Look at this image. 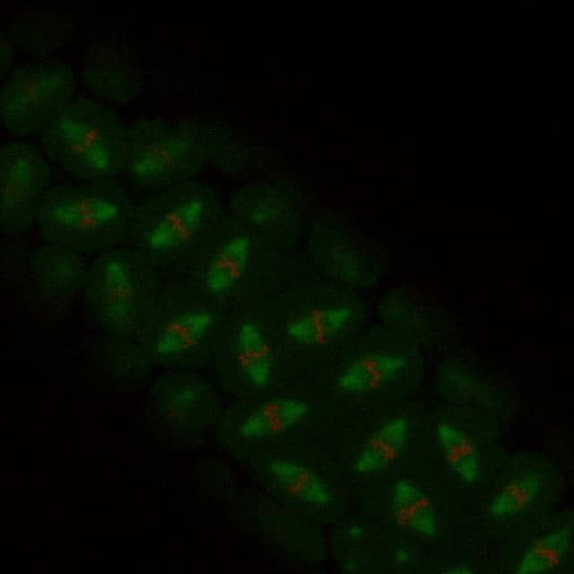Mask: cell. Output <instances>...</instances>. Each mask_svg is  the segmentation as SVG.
I'll list each match as a JSON object with an SVG mask.
<instances>
[{"label":"cell","instance_id":"6da1fadb","mask_svg":"<svg viewBox=\"0 0 574 574\" xmlns=\"http://www.w3.org/2000/svg\"><path fill=\"white\" fill-rule=\"evenodd\" d=\"M47 157L71 176L109 181L126 169L130 128L102 101L74 96L41 135Z\"/></svg>","mask_w":574,"mask_h":574},{"label":"cell","instance_id":"7a4b0ae2","mask_svg":"<svg viewBox=\"0 0 574 574\" xmlns=\"http://www.w3.org/2000/svg\"><path fill=\"white\" fill-rule=\"evenodd\" d=\"M128 204L110 181L58 185L45 193L36 222L50 244L78 252L105 249L121 238Z\"/></svg>","mask_w":574,"mask_h":574},{"label":"cell","instance_id":"3957f363","mask_svg":"<svg viewBox=\"0 0 574 574\" xmlns=\"http://www.w3.org/2000/svg\"><path fill=\"white\" fill-rule=\"evenodd\" d=\"M3 80L1 120L17 136L41 135L75 91L72 68L56 59L19 65Z\"/></svg>","mask_w":574,"mask_h":574},{"label":"cell","instance_id":"277c9868","mask_svg":"<svg viewBox=\"0 0 574 574\" xmlns=\"http://www.w3.org/2000/svg\"><path fill=\"white\" fill-rule=\"evenodd\" d=\"M201 158V144L192 126L144 120L130 128L126 169L140 183L161 185L187 178Z\"/></svg>","mask_w":574,"mask_h":574},{"label":"cell","instance_id":"5b68a950","mask_svg":"<svg viewBox=\"0 0 574 574\" xmlns=\"http://www.w3.org/2000/svg\"><path fill=\"white\" fill-rule=\"evenodd\" d=\"M0 221L3 230L22 231L36 220L39 205L50 188V170L31 144L8 141L0 148Z\"/></svg>","mask_w":574,"mask_h":574},{"label":"cell","instance_id":"8992f818","mask_svg":"<svg viewBox=\"0 0 574 574\" xmlns=\"http://www.w3.org/2000/svg\"><path fill=\"white\" fill-rule=\"evenodd\" d=\"M86 312L109 333L129 324L137 302V288L127 262L116 255L100 257L89 270L84 286Z\"/></svg>","mask_w":574,"mask_h":574},{"label":"cell","instance_id":"52a82bcc","mask_svg":"<svg viewBox=\"0 0 574 574\" xmlns=\"http://www.w3.org/2000/svg\"><path fill=\"white\" fill-rule=\"evenodd\" d=\"M204 197L194 187L171 190L159 200V211L145 234V241L154 250L180 248L198 232L204 216Z\"/></svg>","mask_w":574,"mask_h":574},{"label":"cell","instance_id":"ba28073f","mask_svg":"<svg viewBox=\"0 0 574 574\" xmlns=\"http://www.w3.org/2000/svg\"><path fill=\"white\" fill-rule=\"evenodd\" d=\"M33 270L41 294L61 300L85 286L90 268L78 251L51 244L37 251Z\"/></svg>","mask_w":574,"mask_h":574},{"label":"cell","instance_id":"9c48e42d","mask_svg":"<svg viewBox=\"0 0 574 574\" xmlns=\"http://www.w3.org/2000/svg\"><path fill=\"white\" fill-rule=\"evenodd\" d=\"M82 78L95 95L109 101L129 99L128 73L121 56L112 47L92 48L85 58Z\"/></svg>","mask_w":574,"mask_h":574},{"label":"cell","instance_id":"30bf717a","mask_svg":"<svg viewBox=\"0 0 574 574\" xmlns=\"http://www.w3.org/2000/svg\"><path fill=\"white\" fill-rule=\"evenodd\" d=\"M213 322L205 310H190L170 317L156 332L152 352L162 357L182 355L199 344Z\"/></svg>","mask_w":574,"mask_h":574},{"label":"cell","instance_id":"8fae6325","mask_svg":"<svg viewBox=\"0 0 574 574\" xmlns=\"http://www.w3.org/2000/svg\"><path fill=\"white\" fill-rule=\"evenodd\" d=\"M249 249V240L244 236H236L223 242L213 254L205 272L207 289L222 293L232 288L246 271Z\"/></svg>","mask_w":574,"mask_h":574},{"label":"cell","instance_id":"7c38bea8","mask_svg":"<svg viewBox=\"0 0 574 574\" xmlns=\"http://www.w3.org/2000/svg\"><path fill=\"white\" fill-rule=\"evenodd\" d=\"M235 354L238 366L254 386H263L268 380L271 365V347L257 325L242 324L237 333Z\"/></svg>","mask_w":574,"mask_h":574},{"label":"cell","instance_id":"4fadbf2b","mask_svg":"<svg viewBox=\"0 0 574 574\" xmlns=\"http://www.w3.org/2000/svg\"><path fill=\"white\" fill-rule=\"evenodd\" d=\"M406 364L402 355L370 352L358 358L344 373L342 385L352 391L375 389L399 373Z\"/></svg>","mask_w":574,"mask_h":574},{"label":"cell","instance_id":"5bb4252c","mask_svg":"<svg viewBox=\"0 0 574 574\" xmlns=\"http://www.w3.org/2000/svg\"><path fill=\"white\" fill-rule=\"evenodd\" d=\"M349 317V309L344 307L319 309L292 320L286 332L300 344L319 346L334 339Z\"/></svg>","mask_w":574,"mask_h":574},{"label":"cell","instance_id":"9a60e30c","mask_svg":"<svg viewBox=\"0 0 574 574\" xmlns=\"http://www.w3.org/2000/svg\"><path fill=\"white\" fill-rule=\"evenodd\" d=\"M438 439L446 460L458 479L466 484L476 482L480 474V457L474 440L451 422L438 427Z\"/></svg>","mask_w":574,"mask_h":574},{"label":"cell","instance_id":"2e32d148","mask_svg":"<svg viewBox=\"0 0 574 574\" xmlns=\"http://www.w3.org/2000/svg\"><path fill=\"white\" fill-rule=\"evenodd\" d=\"M544 481V475L535 470L511 478L491 500L490 514L496 518H507L523 512L538 499Z\"/></svg>","mask_w":574,"mask_h":574},{"label":"cell","instance_id":"e0dca14e","mask_svg":"<svg viewBox=\"0 0 574 574\" xmlns=\"http://www.w3.org/2000/svg\"><path fill=\"white\" fill-rule=\"evenodd\" d=\"M572 531L568 527L551 531L536 539L516 566L517 573H548L562 565L570 552Z\"/></svg>","mask_w":574,"mask_h":574},{"label":"cell","instance_id":"ac0fdd59","mask_svg":"<svg viewBox=\"0 0 574 574\" xmlns=\"http://www.w3.org/2000/svg\"><path fill=\"white\" fill-rule=\"evenodd\" d=\"M306 413V406L297 400L270 403L253 413L240 427L248 438L277 434L296 423Z\"/></svg>","mask_w":574,"mask_h":574},{"label":"cell","instance_id":"d6986e66","mask_svg":"<svg viewBox=\"0 0 574 574\" xmlns=\"http://www.w3.org/2000/svg\"><path fill=\"white\" fill-rule=\"evenodd\" d=\"M407 433L404 419H394L381 427L372 437L368 446V459L374 465H380L390 460L403 447Z\"/></svg>","mask_w":574,"mask_h":574},{"label":"cell","instance_id":"ffe728a7","mask_svg":"<svg viewBox=\"0 0 574 574\" xmlns=\"http://www.w3.org/2000/svg\"><path fill=\"white\" fill-rule=\"evenodd\" d=\"M396 501L400 514L406 515L408 525L422 532H433L435 518L432 510L421 499L414 487L400 484L396 490Z\"/></svg>","mask_w":574,"mask_h":574}]
</instances>
